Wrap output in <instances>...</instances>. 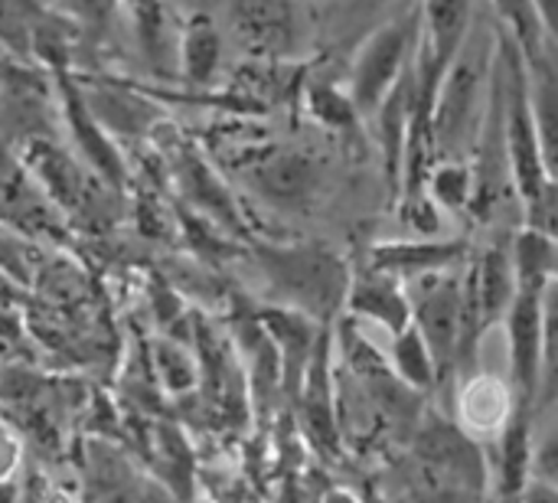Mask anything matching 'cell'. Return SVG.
Returning <instances> with one entry per match:
<instances>
[{
	"label": "cell",
	"mask_w": 558,
	"mask_h": 503,
	"mask_svg": "<svg viewBox=\"0 0 558 503\" xmlns=\"http://www.w3.org/2000/svg\"><path fill=\"white\" fill-rule=\"evenodd\" d=\"M56 72V82H59V92H62V115L69 121V131L78 144V151L85 154V160L92 164V170L111 183V187H124L128 183V167L114 147V137L92 118V111L85 108V98H82V88L78 82L69 75V69H52Z\"/></svg>",
	"instance_id": "12"
},
{
	"label": "cell",
	"mask_w": 558,
	"mask_h": 503,
	"mask_svg": "<svg viewBox=\"0 0 558 503\" xmlns=\"http://www.w3.org/2000/svg\"><path fill=\"white\" fill-rule=\"evenodd\" d=\"M271 350H275V360H278V383H281V393L294 403L298 390H301V380L307 373V363L314 357V347H317V337H320V327L317 321H311L307 314L301 311H291V308H281V304H271V308H258L255 311Z\"/></svg>",
	"instance_id": "10"
},
{
	"label": "cell",
	"mask_w": 558,
	"mask_h": 503,
	"mask_svg": "<svg viewBox=\"0 0 558 503\" xmlns=\"http://www.w3.org/2000/svg\"><path fill=\"white\" fill-rule=\"evenodd\" d=\"M343 311L350 321L379 324L383 331H389V337L412 324V304H409L405 282L383 275V272H373V268L350 275Z\"/></svg>",
	"instance_id": "14"
},
{
	"label": "cell",
	"mask_w": 558,
	"mask_h": 503,
	"mask_svg": "<svg viewBox=\"0 0 558 503\" xmlns=\"http://www.w3.org/2000/svg\"><path fill=\"white\" fill-rule=\"evenodd\" d=\"M556 3L558 0H533L536 16H539V23H543V29H546L549 39H556Z\"/></svg>",
	"instance_id": "29"
},
{
	"label": "cell",
	"mask_w": 558,
	"mask_h": 503,
	"mask_svg": "<svg viewBox=\"0 0 558 503\" xmlns=\"http://www.w3.org/2000/svg\"><path fill=\"white\" fill-rule=\"evenodd\" d=\"M324 503H366L360 501L356 494H350V491H330L327 498H324Z\"/></svg>",
	"instance_id": "31"
},
{
	"label": "cell",
	"mask_w": 558,
	"mask_h": 503,
	"mask_svg": "<svg viewBox=\"0 0 558 503\" xmlns=\"http://www.w3.org/2000/svg\"><path fill=\"white\" fill-rule=\"evenodd\" d=\"M85 108L92 118L114 137H131V134H147L160 121V108L150 105L141 88H121L118 82H92L78 85Z\"/></svg>",
	"instance_id": "16"
},
{
	"label": "cell",
	"mask_w": 558,
	"mask_h": 503,
	"mask_svg": "<svg viewBox=\"0 0 558 503\" xmlns=\"http://www.w3.org/2000/svg\"><path fill=\"white\" fill-rule=\"evenodd\" d=\"M422 190L428 193V200L438 209L464 213L474 203V167L464 157L435 160L432 170H428V177H425V187Z\"/></svg>",
	"instance_id": "22"
},
{
	"label": "cell",
	"mask_w": 558,
	"mask_h": 503,
	"mask_svg": "<svg viewBox=\"0 0 558 503\" xmlns=\"http://www.w3.org/2000/svg\"><path fill=\"white\" fill-rule=\"evenodd\" d=\"M252 255L281 308L301 311L317 324H333L343 311L353 272L327 245L255 242Z\"/></svg>",
	"instance_id": "2"
},
{
	"label": "cell",
	"mask_w": 558,
	"mask_h": 503,
	"mask_svg": "<svg viewBox=\"0 0 558 503\" xmlns=\"http://www.w3.org/2000/svg\"><path fill=\"white\" fill-rule=\"evenodd\" d=\"M222 29L209 13H193L177 36V65L180 79L190 88H209L222 65Z\"/></svg>",
	"instance_id": "18"
},
{
	"label": "cell",
	"mask_w": 558,
	"mask_h": 503,
	"mask_svg": "<svg viewBox=\"0 0 558 503\" xmlns=\"http://www.w3.org/2000/svg\"><path fill=\"white\" fill-rule=\"evenodd\" d=\"M556 236L523 226L510 242V262L517 275V288L546 291L556 285Z\"/></svg>",
	"instance_id": "19"
},
{
	"label": "cell",
	"mask_w": 558,
	"mask_h": 503,
	"mask_svg": "<svg viewBox=\"0 0 558 503\" xmlns=\"http://www.w3.org/2000/svg\"><path fill=\"white\" fill-rule=\"evenodd\" d=\"M389 370L396 373V380L418 393V396H432L435 390H441L438 383V370L432 363V354L422 340V334L409 324L405 331L392 334V350H389Z\"/></svg>",
	"instance_id": "20"
},
{
	"label": "cell",
	"mask_w": 558,
	"mask_h": 503,
	"mask_svg": "<svg viewBox=\"0 0 558 503\" xmlns=\"http://www.w3.org/2000/svg\"><path fill=\"white\" fill-rule=\"evenodd\" d=\"M418 468L441 484H451L464 494H481L487 484V462L481 445L461 432L454 422L425 419L415 442Z\"/></svg>",
	"instance_id": "7"
},
{
	"label": "cell",
	"mask_w": 558,
	"mask_h": 503,
	"mask_svg": "<svg viewBox=\"0 0 558 503\" xmlns=\"http://www.w3.org/2000/svg\"><path fill=\"white\" fill-rule=\"evenodd\" d=\"M304 108L307 115L330 131H356L360 128V111L350 98L347 88H340L337 82H314L304 88Z\"/></svg>",
	"instance_id": "23"
},
{
	"label": "cell",
	"mask_w": 558,
	"mask_h": 503,
	"mask_svg": "<svg viewBox=\"0 0 558 503\" xmlns=\"http://www.w3.org/2000/svg\"><path fill=\"white\" fill-rule=\"evenodd\" d=\"M173 177L193 209H199L206 219H213L222 229H242L239 206H235L232 193L226 190V183L216 177L213 164L196 147L173 151Z\"/></svg>",
	"instance_id": "15"
},
{
	"label": "cell",
	"mask_w": 558,
	"mask_h": 503,
	"mask_svg": "<svg viewBox=\"0 0 558 503\" xmlns=\"http://www.w3.org/2000/svg\"><path fill=\"white\" fill-rule=\"evenodd\" d=\"M13 458H16V452H13V445H10L7 439H0V481H3V471H10V465H13Z\"/></svg>",
	"instance_id": "30"
},
{
	"label": "cell",
	"mask_w": 558,
	"mask_h": 503,
	"mask_svg": "<svg viewBox=\"0 0 558 503\" xmlns=\"http://www.w3.org/2000/svg\"><path fill=\"white\" fill-rule=\"evenodd\" d=\"M510 503H558L556 484L553 481H539V478H530L523 484V491L517 494V501Z\"/></svg>",
	"instance_id": "27"
},
{
	"label": "cell",
	"mask_w": 558,
	"mask_h": 503,
	"mask_svg": "<svg viewBox=\"0 0 558 503\" xmlns=\"http://www.w3.org/2000/svg\"><path fill=\"white\" fill-rule=\"evenodd\" d=\"M471 259L468 242L461 239H405V242H379L369 252V265L373 272L392 275L399 282H415L425 275H438V272H454Z\"/></svg>",
	"instance_id": "11"
},
{
	"label": "cell",
	"mask_w": 558,
	"mask_h": 503,
	"mask_svg": "<svg viewBox=\"0 0 558 503\" xmlns=\"http://www.w3.org/2000/svg\"><path fill=\"white\" fill-rule=\"evenodd\" d=\"M392 3H396V0H343L340 13H343L347 20H369V16L383 13V10L392 7Z\"/></svg>",
	"instance_id": "28"
},
{
	"label": "cell",
	"mask_w": 558,
	"mask_h": 503,
	"mask_svg": "<svg viewBox=\"0 0 558 503\" xmlns=\"http://www.w3.org/2000/svg\"><path fill=\"white\" fill-rule=\"evenodd\" d=\"M415 49H418V0L399 7L360 39L347 79V92L360 118H369L376 111V105L389 95V88L415 59Z\"/></svg>",
	"instance_id": "3"
},
{
	"label": "cell",
	"mask_w": 558,
	"mask_h": 503,
	"mask_svg": "<svg viewBox=\"0 0 558 503\" xmlns=\"http://www.w3.org/2000/svg\"><path fill=\"white\" fill-rule=\"evenodd\" d=\"M36 7V0H0V46L16 52L20 59L29 56V26Z\"/></svg>",
	"instance_id": "25"
},
{
	"label": "cell",
	"mask_w": 558,
	"mask_h": 503,
	"mask_svg": "<svg viewBox=\"0 0 558 503\" xmlns=\"http://www.w3.org/2000/svg\"><path fill=\"white\" fill-rule=\"evenodd\" d=\"M235 46L258 62H284L301 46V10L294 0H226Z\"/></svg>",
	"instance_id": "6"
},
{
	"label": "cell",
	"mask_w": 558,
	"mask_h": 503,
	"mask_svg": "<svg viewBox=\"0 0 558 503\" xmlns=\"http://www.w3.org/2000/svg\"><path fill=\"white\" fill-rule=\"evenodd\" d=\"M154 370L160 373L167 393L180 396V393H190L193 383H196V357L190 347H183L180 340L167 337L154 347Z\"/></svg>",
	"instance_id": "24"
},
{
	"label": "cell",
	"mask_w": 558,
	"mask_h": 503,
	"mask_svg": "<svg viewBox=\"0 0 558 503\" xmlns=\"http://www.w3.org/2000/svg\"><path fill=\"white\" fill-rule=\"evenodd\" d=\"M533 445H536V435H533V406L517 403L513 416L497 432V465H494V471H497L500 503L517 501V494L530 481Z\"/></svg>",
	"instance_id": "17"
},
{
	"label": "cell",
	"mask_w": 558,
	"mask_h": 503,
	"mask_svg": "<svg viewBox=\"0 0 558 503\" xmlns=\"http://www.w3.org/2000/svg\"><path fill=\"white\" fill-rule=\"evenodd\" d=\"M333 324L320 327L314 357L307 363V373L301 380V390L294 403H301V419L307 439L324 452H340V409H337V370H333Z\"/></svg>",
	"instance_id": "8"
},
{
	"label": "cell",
	"mask_w": 558,
	"mask_h": 503,
	"mask_svg": "<svg viewBox=\"0 0 558 503\" xmlns=\"http://www.w3.org/2000/svg\"><path fill=\"white\" fill-rule=\"evenodd\" d=\"M494 59H497V33H490L477 20L435 92V105H432L435 160L464 157L468 151H474L490 108Z\"/></svg>",
	"instance_id": "1"
},
{
	"label": "cell",
	"mask_w": 558,
	"mask_h": 503,
	"mask_svg": "<svg viewBox=\"0 0 558 503\" xmlns=\"http://www.w3.org/2000/svg\"><path fill=\"white\" fill-rule=\"evenodd\" d=\"M118 13L128 16V26L137 39V49L150 65H160L167 56V33H170V16L163 0H118Z\"/></svg>",
	"instance_id": "21"
},
{
	"label": "cell",
	"mask_w": 558,
	"mask_h": 503,
	"mask_svg": "<svg viewBox=\"0 0 558 503\" xmlns=\"http://www.w3.org/2000/svg\"><path fill=\"white\" fill-rule=\"evenodd\" d=\"M553 295L556 285L546 291L536 288H517V298L504 318L507 334H510V386L520 403L536 406L543 390L549 396V380H553V331H556V314H553Z\"/></svg>",
	"instance_id": "5"
},
{
	"label": "cell",
	"mask_w": 558,
	"mask_h": 503,
	"mask_svg": "<svg viewBox=\"0 0 558 503\" xmlns=\"http://www.w3.org/2000/svg\"><path fill=\"white\" fill-rule=\"evenodd\" d=\"M59 10H65V16L75 26L105 33L111 20L118 16V0H59Z\"/></svg>",
	"instance_id": "26"
},
{
	"label": "cell",
	"mask_w": 558,
	"mask_h": 503,
	"mask_svg": "<svg viewBox=\"0 0 558 503\" xmlns=\"http://www.w3.org/2000/svg\"><path fill=\"white\" fill-rule=\"evenodd\" d=\"M16 501V488L10 481H0V503H13Z\"/></svg>",
	"instance_id": "32"
},
{
	"label": "cell",
	"mask_w": 558,
	"mask_h": 503,
	"mask_svg": "<svg viewBox=\"0 0 558 503\" xmlns=\"http://www.w3.org/2000/svg\"><path fill=\"white\" fill-rule=\"evenodd\" d=\"M464 265L454 272H438L405 282L409 304H412V327L422 334L441 386H448L461 373V357H464V285H461Z\"/></svg>",
	"instance_id": "4"
},
{
	"label": "cell",
	"mask_w": 558,
	"mask_h": 503,
	"mask_svg": "<svg viewBox=\"0 0 558 503\" xmlns=\"http://www.w3.org/2000/svg\"><path fill=\"white\" fill-rule=\"evenodd\" d=\"M517 393L510 383H504L500 376L490 373H464L458 376V396H454V416H458V429L468 432L471 439L477 435H494L507 426V419L517 409Z\"/></svg>",
	"instance_id": "13"
},
{
	"label": "cell",
	"mask_w": 558,
	"mask_h": 503,
	"mask_svg": "<svg viewBox=\"0 0 558 503\" xmlns=\"http://www.w3.org/2000/svg\"><path fill=\"white\" fill-rule=\"evenodd\" d=\"M245 183L255 196L278 209H304L324 183L320 160L307 151H268L245 164Z\"/></svg>",
	"instance_id": "9"
}]
</instances>
